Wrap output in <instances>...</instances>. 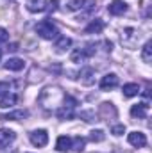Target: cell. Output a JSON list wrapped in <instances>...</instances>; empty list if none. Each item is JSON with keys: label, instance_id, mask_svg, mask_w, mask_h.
<instances>
[{"label": "cell", "instance_id": "obj_1", "mask_svg": "<svg viewBox=\"0 0 152 153\" xmlns=\"http://www.w3.org/2000/svg\"><path fill=\"white\" fill-rule=\"evenodd\" d=\"M36 32H38L39 38L43 39H56L59 38V29L54 25V22H50L48 18L47 20H41L38 25H36Z\"/></svg>", "mask_w": 152, "mask_h": 153}, {"label": "cell", "instance_id": "obj_2", "mask_svg": "<svg viewBox=\"0 0 152 153\" xmlns=\"http://www.w3.org/2000/svg\"><path fill=\"white\" fill-rule=\"evenodd\" d=\"M77 105V100L72 98V96H65V103L57 109V117L59 119H72L74 117V109Z\"/></svg>", "mask_w": 152, "mask_h": 153}, {"label": "cell", "instance_id": "obj_3", "mask_svg": "<svg viewBox=\"0 0 152 153\" xmlns=\"http://www.w3.org/2000/svg\"><path fill=\"white\" fill-rule=\"evenodd\" d=\"M29 139H31V143L34 144V146H47V143H48V134H47V130H34V132H31L29 134Z\"/></svg>", "mask_w": 152, "mask_h": 153}, {"label": "cell", "instance_id": "obj_4", "mask_svg": "<svg viewBox=\"0 0 152 153\" xmlns=\"http://www.w3.org/2000/svg\"><path fill=\"white\" fill-rule=\"evenodd\" d=\"M136 41H138V30H134V29H125V30L122 32V45H123V46L132 48V46L136 45Z\"/></svg>", "mask_w": 152, "mask_h": 153}, {"label": "cell", "instance_id": "obj_5", "mask_svg": "<svg viewBox=\"0 0 152 153\" xmlns=\"http://www.w3.org/2000/svg\"><path fill=\"white\" fill-rule=\"evenodd\" d=\"M127 141H129V144H132L134 148H143V146L147 144V137H145L143 132H131V134L127 135Z\"/></svg>", "mask_w": 152, "mask_h": 153}, {"label": "cell", "instance_id": "obj_6", "mask_svg": "<svg viewBox=\"0 0 152 153\" xmlns=\"http://www.w3.org/2000/svg\"><path fill=\"white\" fill-rule=\"evenodd\" d=\"M116 85H118V76L114 75V73H108V75L102 76V80H100V89L102 91L114 89Z\"/></svg>", "mask_w": 152, "mask_h": 153}, {"label": "cell", "instance_id": "obj_7", "mask_svg": "<svg viewBox=\"0 0 152 153\" xmlns=\"http://www.w3.org/2000/svg\"><path fill=\"white\" fill-rule=\"evenodd\" d=\"M108 11H109V14H113V16H120V14H123V13L127 11V4H125L123 0H113V2L108 5Z\"/></svg>", "mask_w": 152, "mask_h": 153}, {"label": "cell", "instance_id": "obj_8", "mask_svg": "<svg viewBox=\"0 0 152 153\" xmlns=\"http://www.w3.org/2000/svg\"><path fill=\"white\" fill-rule=\"evenodd\" d=\"M147 112H149V105H147L145 102L136 103V105H132V107H131V116H132V117L145 119V117H147Z\"/></svg>", "mask_w": 152, "mask_h": 153}, {"label": "cell", "instance_id": "obj_9", "mask_svg": "<svg viewBox=\"0 0 152 153\" xmlns=\"http://www.w3.org/2000/svg\"><path fill=\"white\" fill-rule=\"evenodd\" d=\"M16 137V134L9 128H0V148H5L9 146V143H13Z\"/></svg>", "mask_w": 152, "mask_h": 153}, {"label": "cell", "instance_id": "obj_10", "mask_svg": "<svg viewBox=\"0 0 152 153\" xmlns=\"http://www.w3.org/2000/svg\"><path fill=\"white\" fill-rule=\"evenodd\" d=\"M95 5V0H68L66 7L70 11H79V9H84V7H91Z\"/></svg>", "mask_w": 152, "mask_h": 153}, {"label": "cell", "instance_id": "obj_11", "mask_svg": "<svg viewBox=\"0 0 152 153\" xmlns=\"http://www.w3.org/2000/svg\"><path fill=\"white\" fill-rule=\"evenodd\" d=\"M47 5H48L47 0H27V9L31 13H43Z\"/></svg>", "mask_w": 152, "mask_h": 153}, {"label": "cell", "instance_id": "obj_12", "mask_svg": "<svg viewBox=\"0 0 152 153\" xmlns=\"http://www.w3.org/2000/svg\"><path fill=\"white\" fill-rule=\"evenodd\" d=\"M23 68H25V62H23V59H18V57L7 59V62H5V70H9V71H20Z\"/></svg>", "mask_w": 152, "mask_h": 153}, {"label": "cell", "instance_id": "obj_13", "mask_svg": "<svg viewBox=\"0 0 152 153\" xmlns=\"http://www.w3.org/2000/svg\"><path fill=\"white\" fill-rule=\"evenodd\" d=\"M72 148V137L68 135H59L57 137V143H56V150L57 152H68Z\"/></svg>", "mask_w": 152, "mask_h": 153}, {"label": "cell", "instance_id": "obj_14", "mask_svg": "<svg viewBox=\"0 0 152 153\" xmlns=\"http://www.w3.org/2000/svg\"><path fill=\"white\" fill-rule=\"evenodd\" d=\"M102 29H104V22H102L100 18H97V20H93V22L84 29V32H86V34H100Z\"/></svg>", "mask_w": 152, "mask_h": 153}, {"label": "cell", "instance_id": "obj_15", "mask_svg": "<svg viewBox=\"0 0 152 153\" xmlns=\"http://www.w3.org/2000/svg\"><path fill=\"white\" fill-rule=\"evenodd\" d=\"M29 116V112L27 111H13V112H7V114L2 116V119L4 121H20V119H25Z\"/></svg>", "mask_w": 152, "mask_h": 153}, {"label": "cell", "instance_id": "obj_16", "mask_svg": "<svg viewBox=\"0 0 152 153\" xmlns=\"http://www.w3.org/2000/svg\"><path fill=\"white\" fill-rule=\"evenodd\" d=\"M122 91H123V96L132 98V96L140 94V85H138V84H134V82H131V84H125Z\"/></svg>", "mask_w": 152, "mask_h": 153}, {"label": "cell", "instance_id": "obj_17", "mask_svg": "<svg viewBox=\"0 0 152 153\" xmlns=\"http://www.w3.org/2000/svg\"><path fill=\"white\" fill-rule=\"evenodd\" d=\"M79 78H81V82H82L84 85H91V84H93V70H91V68H84V70H81Z\"/></svg>", "mask_w": 152, "mask_h": 153}, {"label": "cell", "instance_id": "obj_18", "mask_svg": "<svg viewBox=\"0 0 152 153\" xmlns=\"http://www.w3.org/2000/svg\"><path fill=\"white\" fill-rule=\"evenodd\" d=\"M72 46V39L66 38V36H59L57 41H56V50L57 52H65V50H68Z\"/></svg>", "mask_w": 152, "mask_h": 153}, {"label": "cell", "instance_id": "obj_19", "mask_svg": "<svg viewBox=\"0 0 152 153\" xmlns=\"http://www.w3.org/2000/svg\"><path fill=\"white\" fill-rule=\"evenodd\" d=\"M16 102H18V96H16V94H5V96L0 100V107H2V109H9V107H13Z\"/></svg>", "mask_w": 152, "mask_h": 153}, {"label": "cell", "instance_id": "obj_20", "mask_svg": "<svg viewBox=\"0 0 152 153\" xmlns=\"http://www.w3.org/2000/svg\"><path fill=\"white\" fill-rule=\"evenodd\" d=\"M141 59H143V62H150L152 61V41H147L145 43V46H143V50H141Z\"/></svg>", "mask_w": 152, "mask_h": 153}, {"label": "cell", "instance_id": "obj_21", "mask_svg": "<svg viewBox=\"0 0 152 153\" xmlns=\"http://www.w3.org/2000/svg\"><path fill=\"white\" fill-rule=\"evenodd\" d=\"M90 139L93 143H102L106 139V134H104V130H91L90 132Z\"/></svg>", "mask_w": 152, "mask_h": 153}, {"label": "cell", "instance_id": "obj_22", "mask_svg": "<svg viewBox=\"0 0 152 153\" xmlns=\"http://www.w3.org/2000/svg\"><path fill=\"white\" fill-rule=\"evenodd\" d=\"M84 146H86V139L84 137H75V139H72V148L75 150V152H82L84 150Z\"/></svg>", "mask_w": 152, "mask_h": 153}, {"label": "cell", "instance_id": "obj_23", "mask_svg": "<svg viewBox=\"0 0 152 153\" xmlns=\"http://www.w3.org/2000/svg\"><path fill=\"white\" fill-rule=\"evenodd\" d=\"M81 50H82L84 59H86V57H91V55L95 53V45H91V43H90V45H86V48H81Z\"/></svg>", "mask_w": 152, "mask_h": 153}, {"label": "cell", "instance_id": "obj_24", "mask_svg": "<svg viewBox=\"0 0 152 153\" xmlns=\"http://www.w3.org/2000/svg\"><path fill=\"white\" fill-rule=\"evenodd\" d=\"M82 61H84L82 50H74L72 52V62H82Z\"/></svg>", "mask_w": 152, "mask_h": 153}, {"label": "cell", "instance_id": "obj_25", "mask_svg": "<svg viewBox=\"0 0 152 153\" xmlns=\"http://www.w3.org/2000/svg\"><path fill=\"white\" fill-rule=\"evenodd\" d=\"M9 89H11V84L9 82H0V96L9 94Z\"/></svg>", "mask_w": 152, "mask_h": 153}, {"label": "cell", "instance_id": "obj_26", "mask_svg": "<svg viewBox=\"0 0 152 153\" xmlns=\"http://www.w3.org/2000/svg\"><path fill=\"white\" fill-rule=\"evenodd\" d=\"M81 117H86L84 121H88V123H91V121H99V119H97V116L93 114V112H90V111H86V112H81Z\"/></svg>", "mask_w": 152, "mask_h": 153}, {"label": "cell", "instance_id": "obj_27", "mask_svg": "<svg viewBox=\"0 0 152 153\" xmlns=\"http://www.w3.org/2000/svg\"><path fill=\"white\" fill-rule=\"evenodd\" d=\"M111 132H113L114 135H122V134L125 132V126H123V125H114L113 128H111Z\"/></svg>", "mask_w": 152, "mask_h": 153}, {"label": "cell", "instance_id": "obj_28", "mask_svg": "<svg viewBox=\"0 0 152 153\" xmlns=\"http://www.w3.org/2000/svg\"><path fill=\"white\" fill-rule=\"evenodd\" d=\"M9 38V34H7V30L4 29V27H0V43H5Z\"/></svg>", "mask_w": 152, "mask_h": 153}, {"label": "cell", "instance_id": "obj_29", "mask_svg": "<svg viewBox=\"0 0 152 153\" xmlns=\"http://www.w3.org/2000/svg\"><path fill=\"white\" fill-rule=\"evenodd\" d=\"M47 9H50V11H56V9H57V0H52V2H48Z\"/></svg>", "mask_w": 152, "mask_h": 153}, {"label": "cell", "instance_id": "obj_30", "mask_svg": "<svg viewBox=\"0 0 152 153\" xmlns=\"http://www.w3.org/2000/svg\"><path fill=\"white\" fill-rule=\"evenodd\" d=\"M0 59H2V50H0Z\"/></svg>", "mask_w": 152, "mask_h": 153}]
</instances>
